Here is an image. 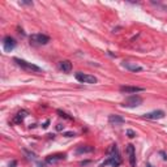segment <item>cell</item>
<instances>
[{
	"label": "cell",
	"mask_w": 167,
	"mask_h": 167,
	"mask_svg": "<svg viewBox=\"0 0 167 167\" xmlns=\"http://www.w3.org/2000/svg\"><path fill=\"white\" fill-rule=\"evenodd\" d=\"M108 164H111L112 167H118L121 164L120 153H119V149L115 144L110 145V148L107 149V159H106L99 167H106V166H108Z\"/></svg>",
	"instance_id": "cell-1"
},
{
	"label": "cell",
	"mask_w": 167,
	"mask_h": 167,
	"mask_svg": "<svg viewBox=\"0 0 167 167\" xmlns=\"http://www.w3.org/2000/svg\"><path fill=\"white\" fill-rule=\"evenodd\" d=\"M13 60L17 63V65H19V67H21V68L25 69V71L33 72V73H42V68H39L38 65L33 64V63H29V62H26V60L19 59V58H15Z\"/></svg>",
	"instance_id": "cell-2"
},
{
	"label": "cell",
	"mask_w": 167,
	"mask_h": 167,
	"mask_svg": "<svg viewBox=\"0 0 167 167\" xmlns=\"http://www.w3.org/2000/svg\"><path fill=\"white\" fill-rule=\"evenodd\" d=\"M141 105H142V98L140 95H137V94L125 98V101L121 103L123 107H127V108H135V107H139V106H141Z\"/></svg>",
	"instance_id": "cell-3"
},
{
	"label": "cell",
	"mask_w": 167,
	"mask_h": 167,
	"mask_svg": "<svg viewBox=\"0 0 167 167\" xmlns=\"http://www.w3.org/2000/svg\"><path fill=\"white\" fill-rule=\"evenodd\" d=\"M74 77H76V80L81 84H97L98 82L95 76L87 74V73H82V72H77V73L74 74Z\"/></svg>",
	"instance_id": "cell-4"
},
{
	"label": "cell",
	"mask_w": 167,
	"mask_h": 167,
	"mask_svg": "<svg viewBox=\"0 0 167 167\" xmlns=\"http://www.w3.org/2000/svg\"><path fill=\"white\" fill-rule=\"evenodd\" d=\"M164 111L162 110H155V111L152 112H148V114H144L142 115V119H148V120H159V119H163L164 118Z\"/></svg>",
	"instance_id": "cell-5"
},
{
	"label": "cell",
	"mask_w": 167,
	"mask_h": 167,
	"mask_svg": "<svg viewBox=\"0 0 167 167\" xmlns=\"http://www.w3.org/2000/svg\"><path fill=\"white\" fill-rule=\"evenodd\" d=\"M30 40L37 44H47L50 42V37L46 34H33L30 35Z\"/></svg>",
	"instance_id": "cell-6"
},
{
	"label": "cell",
	"mask_w": 167,
	"mask_h": 167,
	"mask_svg": "<svg viewBox=\"0 0 167 167\" xmlns=\"http://www.w3.org/2000/svg\"><path fill=\"white\" fill-rule=\"evenodd\" d=\"M127 154H128V159H129V164L131 167H136V150H135V146L132 144H128L127 145Z\"/></svg>",
	"instance_id": "cell-7"
},
{
	"label": "cell",
	"mask_w": 167,
	"mask_h": 167,
	"mask_svg": "<svg viewBox=\"0 0 167 167\" xmlns=\"http://www.w3.org/2000/svg\"><path fill=\"white\" fill-rule=\"evenodd\" d=\"M65 158H67V155L64 154V153H56V154H51L48 155V157L46 158V162L47 163H56V162H60V161H64Z\"/></svg>",
	"instance_id": "cell-8"
},
{
	"label": "cell",
	"mask_w": 167,
	"mask_h": 167,
	"mask_svg": "<svg viewBox=\"0 0 167 167\" xmlns=\"http://www.w3.org/2000/svg\"><path fill=\"white\" fill-rule=\"evenodd\" d=\"M3 47L7 52H11L13 48L16 47V40L12 37H5L3 39Z\"/></svg>",
	"instance_id": "cell-9"
},
{
	"label": "cell",
	"mask_w": 167,
	"mask_h": 167,
	"mask_svg": "<svg viewBox=\"0 0 167 167\" xmlns=\"http://www.w3.org/2000/svg\"><path fill=\"white\" fill-rule=\"evenodd\" d=\"M121 67L123 68H125L127 71H131V72H140L142 71V67L139 64H136V63H131V62H123L121 63Z\"/></svg>",
	"instance_id": "cell-10"
},
{
	"label": "cell",
	"mask_w": 167,
	"mask_h": 167,
	"mask_svg": "<svg viewBox=\"0 0 167 167\" xmlns=\"http://www.w3.org/2000/svg\"><path fill=\"white\" fill-rule=\"evenodd\" d=\"M121 93H125V94H136L140 93V91H144V87H140V86H120L119 89Z\"/></svg>",
	"instance_id": "cell-11"
},
{
	"label": "cell",
	"mask_w": 167,
	"mask_h": 167,
	"mask_svg": "<svg viewBox=\"0 0 167 167\" xmlns=\"http://www.w3.org/2000/svg\"><path fill=\"white\" fill-rule=\"evenodd\" d=\"M108 123L112 124V125H121V124L125 123V120L120 115H110L108 116Z\"/></svg>",
	"instance_id": "cell-12"
},
{
	"label": "cell",
	"mask_w": 167,
	"mask_h": 167,
	"mask_svg": "<svg viewBox=\"0 0 167 167\" xmlns=\"http://www.w3.org/2000/svg\"><path fill=\"white\" fill-rule=\"evenodd\" d=\"M93 152H94V146L90 145H81L76 149L77 154H86V153H93Z\"/></svg>",
	"instance_id": "cell-13"
},
{
	"label": "cell",
	"mask_w": 167,
	"mask_h": 167,
	"mask_svg": "<svg viewBox=\"0 0 167 167\" xmlns=\"http://www.w3.org/2000/svg\"><path fill=\"white\" fill-rule=\"evenodd\" d=\"M59 67L63 72H65V73H69V72L72 71V63L69 62V60H63V62H60Z\"/></svg>",
	"instance_id": "cell-14"
},
{
	"label": "cell",
	"mask_w": 167,
	"mask_h": 167,
	"mask_svg": "<svg viewBox=\"0 0 167 167\" xmlns=\"http://www.w3.org/2000/svg\"><path fill=\"white\" fill-rule=\"evenodd\" d=\"M26 115H28V112L26 111H24V110H22V111H20L19 114L16 115L15 116V119H13V121H15V123H21L22 120H24L25 118H26Z\"/></svg>",
	"instance_id": "cell-15"
},
{
	"label": "cell",
	"mask_w": 167,
	"mask_h": 167,
	"mask_svg": "<svg viewBox=\"0 0 167 167\" xmlns=\"http://www.w3.org/2000/svg\"><path fill=\"white\" fill-rule=\"evenodd\" d=\"M58 114H59V116H62V118H64V119H68V120H72V118L71 116H68V115L65 114V112H63V111H58Z\"/></svg>",
	"instance_id": "cell-16"
},
{
	"label": "cell",
	"mask_w": 167,
	"mask_h": 167,
	"mask_svg": "<svg viewBox=\"0 0 167 167\" xmlns=\"http://www.w3.org/2000/svg\"><path fill=\"white\" fill-rule=\"evenodd\" d=\"M127 135H128V137H129V139H133V137H136V132H133L132 129H128V131H127Z\"/></svg>",
	"instance_id": "cell-17"
},
{
	"label": "cell",
	"mask_w": 167,
	"mask_h": 167,
	"mask_svg": "<svg viewBox=\"0 0 167 167\" xmlns=\"http://www.w3.org/2000/svg\"><path fill=\"white\" fill-rule=\"evenodd\" d=\"M64 136H67V137H74V136H76V133H74V132H65Z\"/></svg>",
	"instance_id": "cell-18"
},
{
	"label": "cell",
	"mask_w": 167,
	"mask_h": 167,
	"mask_svg": "<svg viewBox=\"0 0 167 167\" xmlns=\"http://www.w3.org/2000/svg\"><path fill=\"white\" fill-rule=\"evenodd\" d=\"M20 4H21V5H33L31 1H20Z\"/></svg>",
	"instance_id": "cell-19"
},
{
	"label": "cell",
	"mask_w": 167,
	"mask_h": 167,
	"mask_svg": "<svg viewBox=\"0 0 167 167\" xmlns=\"http://www.w3.org/2000/svg\"><path fill=\"white\" fill-rule=\"evenodd\" d=\"M63 128H64V125H63V124H58V125H56V129H58V131H62Z\"/></svg>",
	"instance_id": "cell-20"
},
{
	"label": "cell",
	"mask_w": 167,
	"mask_h": 167,
	"mask_svg": "<svg viewBox=\"0 0 167 167\" xmlns=\"http://www.w3.org/2000/svg\"><path fill=\"white\" fill-rule=\"evenodd\" d=\"M9 167H16V161H12L9 163Z\"/></svg>",
	"instance_id": "cell-21"
},
{
	"label": "cell",
	"mask_w": 167,
	"mask_h": 167,
	"mask_svg": "<svg viewBox=\"0 0 167 167\" xmlns=\"http://www.w3.org/2000/svg\"><path fill=\"white\" fill-rule=\"evenodd\" d=\"M148 167H153V166H152V164H148Z\"/></svg>",
	"instance_id": "cell-22"
}]
</instances>
